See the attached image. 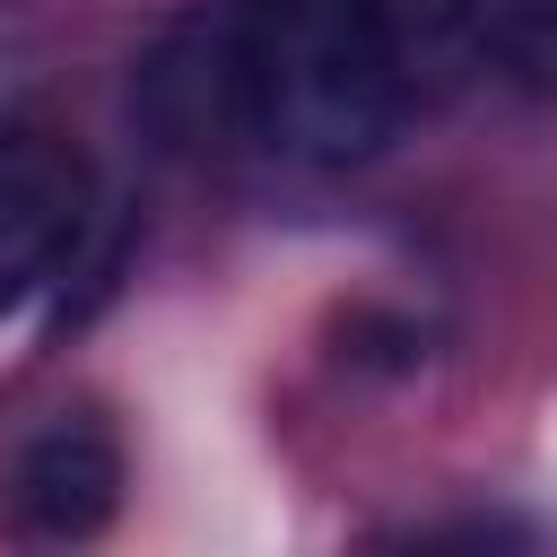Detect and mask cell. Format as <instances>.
<instances>
[{
  "mask_svg": "<svg viewBox=\"0 0 557 557\" xmlns=\"http://www.w3.org/2000/svg\"><path fill=\"white\" fill-rule=\"evenodd\" d=\"M209 113L278 165L348 174L426 104L383 0H235L191 26Z\"/></svg>",
  "mask_w": 557,
  "mask_h": 557,
  "instance_id": "obj_1",
  "label": "cell"
},
{
  "mask_svg": "<svg viewBox=\"0 0 557 557\" xmlns=\"http://www.w3.org/2000/svg\"><path fill=\"white\" fill-rule=\"evenodd\" d=\"M87 226L96 165L44 122H0V322H17L78 261Z\"/></svg>",
  "mask_w": 557,
  "mask_h": 557,
  "instance_id": "obj_2",
  "label": "cell"
},
{
  "mask_svg": "<svg viewBox=\"0 0 557 557\" xmlns=\"http://www.w3.org/2000/svg\"><path fill=\"white\" fill-rule=\"evenodd\" d=\"M426 96H557V0H383Z\"/></svg>",
  "mask_w": 557,
  "mask_h": 557,
  "instance_id": "obj_3",
  "label": "cell"
},
{
  "mask_svg": "<svg viewBox=\"0 0 557 557\" xmlns=\"http://www.w3.org/2000/svg\"><path fill=\"white\" fill-rule=\"evenodd\" d=\"M0 496H9V522L26 540H96L122 513V444L87 409L78 418H52V426H35L9 453Z\"/></svg>",
  "mask_w": 557,
  "mask_h": 557,
  "instance_id": "obj_4",
  "label": "cell"
}]
</instances>
